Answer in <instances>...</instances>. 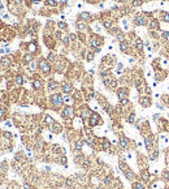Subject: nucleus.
Returning <instances> with one entry per match:
<instances>
[{
    "label": "nucleus",
    "instance_id": "nucleus-9",
    "mask_svg": "<svg viewBox=\"0 0 169 189\" xmlns=\"http://www.w3.org/2000/svg\"><path fill=\"white\" fill-rule=\"evenodd\" d=\"M40 68H42V71L44 72V73H48V72H50V64H48L47 61L40 63Z\"/></svg>",
    "mask_w": 169,
    "mask_h": 189
},
{
    "label": "nucleus",
    "instance_id": "nucleus-18",
    "mask_svg": "<svg viewBox=\"0 0 169 189\" xmlns=\"http://www.w3.org/2000/svg\"><path fill=\"white\" fill-rule=\"evenodd\" d=\"M103 147H104V150H108V149L111 147V144L107 141V140H104V141H103Z\"/></svg>",
    "mask_w": 169,
    "mask_h": 189
},
{
    "label": "nucleus",
    "instance_id": "nucleus-6",
    "mask_svg": "<svg viewBox=\"0 0 169 189\" xmlns=\"http://www.w3.org/2000/svg\"><path fill=\"white\" fill-rule=\"evenodd\" d=\"M118 145H120V147H121L122 150H126L127 147H129V140H127L126 137H121L120 141H118Z\"/></svg>",
    "mask_w": 169,
    "mask_h": 189
},
{
    "label": "nucleus",
    "instance_id": "nucleus-2",
    "mask_svg": "<svg viewBox=\"0 0 169 189\" xmlns=\"http://www.w3.org/2000/svg\"><path fill=\"white\" fill-rule=\"evenodd\" d=\"M144 145H146V149L148 151H151L152 149H155L154 147V136L152 134H147L144 137Z\"/></svg>",
    "mask_w": 169,
    "mask_h": 189
},
{
    "label": "nucleus",
    "instance_id": "nucleus-5",
    "mask_svg": "<svg viewBox=\"0 0 169 189\" xmlns=\"http://www.w3.org/2000/svg\"><path fill=\"white\" fill-rule=\"evenodd\" d=\"M98 123H100V116L98 113H92L90 116V125L91 127H95V125H98Z\"/></svg>",
    "mask_w": 169,
    "mask_h": 189
},
{
    "label": "nucleus",
    "instance_id": "nucleus-15",
    "mask_svg": "<svg viewBox=\"0 0 169 189\" xmlns=\"http://www.w3.org/2000/svg\"><path fill=\"white\" fill-rule=\"evenodd\" d=\"M82 146H83V142L81 141V140H78V141H76V149L77 150H81Z\"/></svg>",
    "mask_w": 169,
    "mask_h": 189
},
{
    "label": "nucleus",
    "instance_id": "nucleus-31",
    "mask_svg": "<svg viewBox=\"0 0 169 189\" xmlns=\"http://www.w3.org/2000/svg\"><path fill=\"white\" fill-rule=\"evenodd\" d=\"M164 21H165V22H169V12L164 16Z\"/></svg>",
    "mask_w": 169,
    "mask_h": 189
},
{
    "label": "nucleus",
    "instance_id": "nucleus-35",
    "mask_svg": "<svg viewBox=\"0 0 169 189\" xmlns=\"http://www.w3.org/2000/svg\"><path fill=\"white\" fill-rule=\"evenodd\" d=\"M104 26H105L107 29H109V28H111V24L108 22V21H105V22H104Z\"/></svg>",
    "mask_w": 169,
    "mask_h": 189
},
{
    "label": "nucleus",
    "instance_id": "nucleus-19",
    "mask_svg": "<svg viewBox=\"0 0 169 189\" xmlns=\"http://www.w3.org/2000/svg\"><path fill=\"white\" fill-rule=\"evenodd\" d=\"M134 120H135V115L134 113H130L129 117H127V123H134Z\"/></svg>",
    "mask_w": 169,
    "mask_h": 189
},
{
    "label": "nucleus",
    "instance_id": "nucleus-16",
    "mask_svg": "<svg viewBox=\"0 0 169 189\" xmlns=\"http://www.w3.org/2000/svg\"><path fill=\"white\" fill-rule=\"evenodd\" d=\"M55 88H56V82H55V81H50V82H48V89H50V90H54Z\"/></svg>",
    "mask_w": 169,
    "mask_h": 189
},
{
    "label": "nucleus",
    "instance_id": "nucleus-12",
    "mask_svg": "<svg viewBox=\"0 0 169 189\" xmlns=\"http://www.w3.org/2000/svg\"><path fill=\"white\" fill-rule=\"evenodd\" d=\"M137 24H138V25H144V24H146L144 17H142V16H138V17H137Z\"/></svg>",
    "mask_w": 169,
    "mask_h": 189
},
{
    "label": "nucleus",
    "instance_id": "nucleus-17",
    "mask_svg": "<svg viewBox=\"0 0 169 189\" xmlns=\"http://www.w3.org/2000/svg\"><path fill=\"white\" fill-rule=\"evenodd\" d=\"M88 115H90V110L84 108V110L82 111V117H88Z\"/></svg>",
    "mask_w": 169,
    "mask_h": 189
},
{
    "label": "nucleus",
    "instance_id": "nucleus-33",
    "mask_svg": "<svg viewBox=\"0 0 169 189\" xmlns=\"http://www.w3.org/2000/svg\"><path fill=\"white\" fill-rule=\"evenodd\" d=\"M163 99H164V101H165V102H166V105H168V106H169V97H166V95H164V97H163Z\"/></svg>",
    "mask_w": 169,
    "mask_h": 189
},
{
    "label": "nucleus",
    "instance_id": "nucleus-21",
    "mask_svg": "<svg viewBox=\"0 0 169 189\" xmlns=\"http://www.w3.org/2000/svg\"><path fill=\"white\" fill-rule=\"evenodd\" d=\"M99 44V42H98V39H95V38H92V39H91V46H92V47H96V46Z\"/></svg>",
    "mask_w": 169,
    "mask_h": 189
},
{
    "label": "nucleus",
    "instance_id": "nucleus-1",
    "mask_svg": "<svg viewBox=\"0 0 169 189\" xmlns=\"http://www.w3.org/2000/svg\"><path fill=\"white\" fill-rule=\"evenodd\" d=\"M120 167H122V171H124V173H125V176H126L127 180H134L135 175H134V172H133L129 167L125 166V164H121V163H120Z\"/></svg>",
    "mask_w": 169,
    "mask_h": 189
},
{
    "label": "nucleus",
    "instance_id": "nucleus-23",
    "mask_svg": "<svg viewBox=\"0 0 169 189\" xmlns=\"http://www.w3.org/2000/svg\"><path fill=\"white\" fill-rule=\"evenodd\" d=\"M34 86H35L37 89H39L40 86H42V82L40 81H34Z\"/></svg>",
    "mask_w": 169,
    "mask_h": 189
},
{
    "label": "nucleus",
    "instance_id": "nucleus-3",
    "mask_svg": "<svg viewBox=\"0 0 169 189\" xmlns=\"http://www.w3.org/2000/svg\"><path fill=\"white\" fill-rule=\"evenodd\" d=\"M51 101H52V103H54V106H57V107H60V106H62V103H64V99H62V97L60 95V94H55V95H52V98H51Z\"/></svg>",
    "mask_w": 169,
    "mask_h": 189
},
{
    "label": "nucleus",
    "instance_id": "nucleus-22",
    "mask_svg": "<svg viewBox=\"0 0 169 189\" xmlns=\"http://www.w3.org/2000/svg\"><path fill=\"white\" fill-rule=\"evenodd\" d=\"M35 48H37L35 43H30V46H29V50H30L31 52H34V51H35Z\"/></svg>",
    "mask_w": 169,
    "mask_h": 189
},
{
    "label": "nucleus",
    "instance_id": "nucleus-10",
    "mask_svg": "<svg viewBox=\"0 0 169 189\" xmlns=\"http://www.w3.org/2000/svg\"><path fill=\"white\" fill-rule=\"evenodd\" d=\"M133 189H146V185L142 181H137V183L133 184Z\"/></svg>",
    "mask_w": 169,
    "mask_h": 189
},
{
    "label": "nucleus",
    "instance_id": "nucleus-30",
    "mask_svg": "<svg viewBox=\"0 0 169 189\" xmlns=\"http://www.w3.org/2000/svg\"><path fill=\"white\" fill-rule=\"evenodd\" d=\"M72 99H70V97H68V95H65L64 97V102H66V103H69V102H70Z\"/></svg>",
    "mask_w": 169,
    "mask_h": 189
},
{
    "label": "nucleus",
    "instance_id": "nucleus-25",
    "mask_svg": "<svg viewBox=\"0 0 169 189\" xmlns=\"http://www.w3.org/2000/svg\"><path fill=\"white\" fill-rule=\"evenodd\" d=\"M16 82L18 85H22V77L21 76H17V78H16Z\"/></svg>",
    "mask_w": 169,
    "mask_h": 189
},
{
    "label": "nucleus",
    "instance_id": "nucleus-20",
    "mask_svg": "<svg viewBox=\"0 0 169 189\" xmlns=\"http://www.w3.org/2000/svg\"><path fill=\"white\" fill-rule=\"evenodd\" d=\"M46 123H50V124H54V119L51 117V116H46Z\"/></svg>",
    "mask_w": 169,
    "mask_h": 189
},
{
    "label": "nucleus",
    "instance_id": "nucleus-34",
    "mask_svg": "<svg viewBox=\"0 0 169 189\" xmlns=\"http://www.w3.org/2000/svg\"><path fill=\"white\" fill-rule=\"evenodd\" d=\"M159 119H160V115H159V113H155V115H154V120H159Z\"/></svg>",
    "mask_w": 169,
    "mask_h": 189
},
{
    "label": "nucleus",
    "instance_id": "nucleus-7",
    "mask_svg": "<svg viewBox=\"0 0 169 189\" xmlns=\"http://www.w3.org/2000/svg\"><path fill=\"white\" fill-rule=\"evenodd\" d=\"M62 116H64V117H72V116H73V110H72V107L68 106L64 110V112H62Z\"/></svg>",
    "mask_w": 169,
    "mask_h": 189
},
{
    "label": "nucleus",
    "instance_id": "nucleus-26",
    "mask_svg": "<svg viewBox=\"0 0 169 189\" xmlns=\"http://www.w3.org/2000/svg\"><path fill=\"white\" fill-rule=\"evenodd\" d=\"M65 184H66V186H72V185H73V180H72V179H68Z\"/></svg>",
    "mask_w": 169,
    "mask_h": 189
},
{
    "label": "nucleus",
    "instance_id": "nucleus-13",
    "mask_svg": "<svg viewBox=\"0 0 169 189\" xmlns=\"http://www.w3.org/2000/svg\"><path fill=\"white\" fill-rule=\"evenodd\" d=\"M161 177H163L164 180L169 181V171H168V169H165V171H163V173H161Z\"/></svg>",
    "mask_w": 169,
    "mask_h": 189
},
{
    "label": "nucleus",
    "instance_id": "nucleus-32",
    "mask_svg": "<svg viewBox=\"0 0 169 189\" xmlns=\"http://www.w3.org/2000/svg\"><path fill=\"white\" fill-rule=\"evenodd\" d=\"M4 112H5V111H4V108L0 107V117H3V116H4Z\"/></svg>",
    "mask_w": 169,
    "mask_h": 189
},
{
    "label": "nucleus",
    "instance_id": "nucleus-29",
    "mask_svg": "<svg viewBox=\"0 0 169 189\" xmlns=\"http://www.w3.org/2000/svg\"><path fill=\"white\" fill-rule=\"evenodd\" d=\"M81 17H82V18H86V20H87L88 17H90V14H88V13H82Z\"/></svg>",
    "mask_w": 169,
    "mask_h": 189
},
{
    "label": "nucleus",
    "instance_id": "nucleus-38",
    "mask_svg": "<svg viewBox=\"0 0 169 189\" xmlns=\"http://www.w3.org/2000/svg\"><path fill=\"white\" fill-rule=\"evenodd\" d=\"M23 189H31V188H30V185H27V184H25V185H23Z\"/></svg>",
    "mask_w": 169,
    "mask_h": 189
},
{
    "label": "nucleus",
    "instance_id": "nucleus-37",
    "mask_svg": "<svg viewBox=\"0 0 169 189\" xmlns=\"http://www.w3.org/2000/svg\"><path fill=\"white\" fill-rule=\"evenodd\" d=\"M92 57H94V55H92V54H90V55L87 56V59H88V60H92Z\"/></svg>",
    "mask_w": 169,
    "mask_h": 189
},
{
    "label": "nucleus",
    "instance_id": "nucleus-8",
    "mask_svg": "<svg viewBox=\"0 0 169 189\" xmlns=\"http://www.w3.org/2000/svg\"><path fill=\"white\" fill-rule=\"evenodd\" d=\"M50 130L52 133H60V132H61V127H60L59 124H55V123H54V124L50 127Z\"/></svg>",
    "mask_w": 169,
    "mask_h": 189
},
{
    "label": "nucleus",
    "instance_id": "nucleus-27",
    "mask_svg": "<svg viewBox=\"0 0 169 189\" xmlns=\"http://www.w3.org/2000/svg\"><path fill=\"white\" fill-rule=\"evenodd\" d=\"M47 4H50V5H56V1H55V0H47Z\"/></svg>",
    "mask_w": 169,
    "mask_h": 189
},
{
    "label": "nucleus",
    "instance_id": "nucleus-28",
    "mask_svg": "<svg viewBox=\"0 0 169 189\" xmlns=\"http://www.w3.org/2000/svg\"><path fill=\"white\" fill-rule=\"evenodd\" d=\"M35 68H37V64H35V63H30V69L31 71H34Z\"/></svg>",
    "mask_w": 169,
    "mask_h": 189
},
{
    "label": "nucleus",
    "instance_id": "nucleus-24",
    "mask_svg": "<svg viewBox=\"0 0 169 189\" xmlns=\"http://www.w3.org/2000/svg\"><path fill=\"white\" fill-rule=\"evenodd\" d=\"M120 47H121V50H122V51H126V48H127V44H126V43H125V42H122L121 44H120Z\"/></svg>",
    "mask_w": 169,
    "mask_h": 189
},
{
    "label": "nucleus",
    "instance_id": "nucleus-11",
    "mask_svg": "<svg viewBox=\"0 0 169 189\" xmlns=\"http://www.w3.org/2000/svg\"><path fill=\"white\" fill-rule=\"evenodd\" d=\"M126 95H127V90H125V89H122V90L118 91V98L120 99H124Z\"/></svg>",
    "mask_w": 169,
    "mask_h": 189
},
{
    "label": "nucleus",
    "instance_id": "nucleus-14",
    "mask_svg": "<svg viewBox=\"0 0 169 189\" xmlns=\"http://www.w3.org/2000/svg\"><path fill=\"white\" fill-rule=\"evenodd\" d=\"M62 90H64L65 93H69V91L72 90V86L69 84H64V85H62Z\"/></svg>",
    "mask_w": 169,
    "mask_h": 189
},
{
    "label": "nucleus",
    "instance_id": "nucleus-36",
    "mask_svg": "<svg viewBox=\"0 0 169 189\" xmlns=\"http://www.w3.org/2000/svg\"><path fill=\"white\" fill-rule=\"evenodd\" d=\"M59 26H60V28H62V29H64V28H66V25H65L64 22H59Z\"/></svg>",
    "mask_w": 169,
    "mask_h": 189
},
{
    "label": "nucleus",
    "instance_id": "nucleus-4",
    "mask_svg": "<svg viewBox=\"0 0 169 189\" xmlns=\"http://www.w3.org/2000/svg\"><path fill=\"white\" fill-rule=\"evenodd\" d=\"M139 103H141L142 106H143L144 108H147V107H150V106L152 105V101H151V98H150V97H141V98H139Z\"/></svg>",
    "mask_w": 169,
    "mask_h": 189
}]
</instances>
